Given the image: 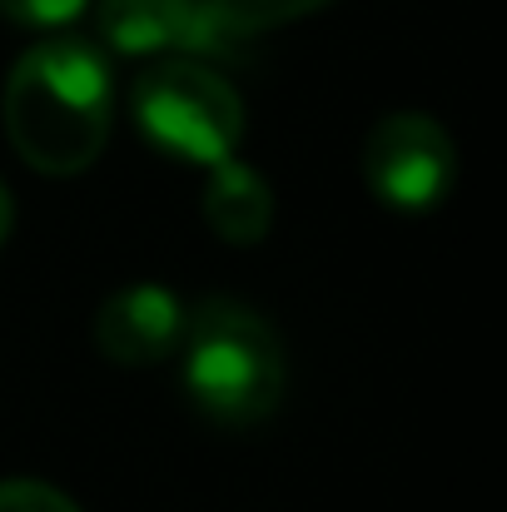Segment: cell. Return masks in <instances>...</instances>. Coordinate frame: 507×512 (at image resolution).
I'll use <instances>...</instances> for the list:
<instances>
[{"label": "cell", "instance_id": "6da1fadb", "mask_svg": "<svg viewBox=\"0 0 507 512\" xmlns=\"http://www.w3.org/2000/svg\"><path fill=\"white\" fill-rule=\"evenodd\" d=\"M115 80L90 40H40L5 80V135L15 155L40 174L90 170L110 140Z\"/></svg>", "mask_w": 507, "mask_h": 512}, {"label": "cell", "instance_id": "7a4b0ae2", "mask_svg": "<svg viewBox=\"0 0 507 512\" xmlns=\"http://www.w3.org/2000/svg\"><path fill=\"white\" fill-rule=\"evenodd\" d=\"M179 368L194 408L219 428H249L284 398V348L269 319L234 299H204L184 314Z\"/></svg>", "mask_w": 507, "mask_h": 512}, {"label": "cell", "instance_id": "3957f363", "mask_svg": "<svg viewBox=\"0 0 507 512\" xmlns=\"http://www.w3.org/2000/svg\"><path fill=\"white\" fill-rule=\"evenodd\" d=\"M135 125L169 160L209 170L234 155L244 135V100L199 60H160L135 80Z\"/></svg>", "mask_w": 507, "mask_h": 512}, {"label": "cell", "instance_id": "277c9868", "mask_svg": "<svg viewBox=\"0 0 507 512\" xmlns=\"http://www.w3.org/2000/svg\"><path fill=\"white\" fill-rule=\"evenodd\" d=\"M363 179L378 204L423 214L448 199L458 179V150L448 130L428 115H413V110L383 115L363 140Z\"/></svg>", "mask_w": 507, "mask_h": 512}, {"label": "cell", "instance_id": "5b68a950", "mask_svg": "<svg viewBox=\"0 0 507 512\" xmlns=\"http://www.w3.org/2000/svg\"><path fill=\"white\" fill-rule=\"evenodd\" d=\"M184 339V304L165 284H130L95 314V348L120 368H150L174 358Z\"/></svg>", "mask_w": 507, "mask_h": 512}, {"label": "cell", "instance_id": "8992f818", "mask_svg": "<svg viewBox=\"0 0 507 512\" xmlns=\"http://www.w3.org/2000/svg\"><path fill=\"white\" fill-rule=\"evenodd\" d=\"M100 35L120 55H214L204 0H100Z\"/></svg>", "mask_w": 507, "mask_h": 512}, {"label": "cell", "instance_id": "52a82bcc", "mask_svg": "<svg viewBox=\"0 0 507 512\" xmlns=\"http://www.w3.org/2000/svg\"><path fill=\"white\" fill-rule=\"evenodd\" d=\"M204 224L224 244H259L274 224V189L254 165H239L234 155L209 165L204 184Z\"/></svg>", "mask_w": 507, "mask_h": 512}, {"label": "cell", "instance_id": "ba28073f", "mask_svg": "<svg viewBox=\"0 0 507 512\" xmlns=\"http://www.w3.org/2000/svg\"><path fill=\"white\" fill-rule=\"evenodd\" d=\"M324 5L329 0H204V20H209L214 55H229L234 45H244L264 30H279L289 20H304Z\"/></svg>", "mask_w": 507, "mask_h": 512}, {"label": "cell", "instance_id": "9c48e42d", "mask_svg": "<svg viewBox=\"0 0 507 512\" xmlns=\"http://www.w3.org/2000/svg\"><path fill=\"white\" fill-rule=\"evenodd\" d=\"M90 0H0V15L15 20V25H30V30H60L70 25Z\"/></svg>", "mask_w": 507, "mask_h": 512}, {"label": "cell", "instance_id": "30bf717a", "mask_svg": "<svg viewBox=\"0 0 507 512\" xmlns=\"http://www.w3.org/2000/svg\"><path fill=\"white\" fill-rule=\"evenodd\" d=\"M0 512H80V508L65 493H55L50 483L10 478V483H0Z\"/></svg>", "mask_w": 507, "mask_h": 512}, {"label": "cell", "instance_id": "8fae6325", "mask_svg": "<svg viewBox=\"0 0 507 512\" xmlns=\"http://www.w3.org/2000/svg\"><path fill=\"white\" fill-rule=\"evenodd\" d=\"M10 224H15V199H10V189L0 184V244L10 239Z\"/></svg>", "mask_w": 507, "mask_h": 512}]
</instances>
